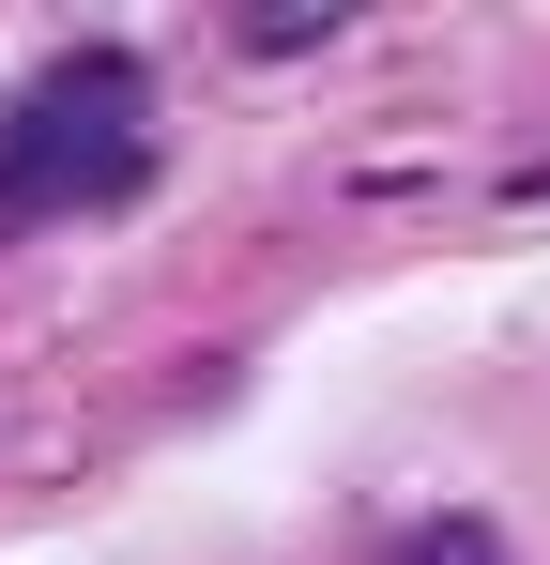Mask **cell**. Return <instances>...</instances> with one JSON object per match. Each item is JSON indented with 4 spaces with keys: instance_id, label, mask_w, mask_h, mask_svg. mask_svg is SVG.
<instances>
[{
    "instance_id": "6da1fadb",
    "label": "cell",
    "mask_w": 550,
    "mask_h": 565,
    "mask_svg": "<svg viewBox=\"0 0 550 565\" xmlns=\"http://www.w3.org/2000/svg\"><path fill=\"white\" fill-rule=\"evenodd\" d=\"M138 107H154V77H138L123 46H77V62H46L31 93L0 107V230L107 199L123 169H138Z\"/></svg>"
},
{
    "instance_id": "7a4b0ae2",
    "label": "cell",
    "mask_w": 550,
    "mask_h": 565,
    "mask_svg": "<svg viewBox=\"0 0 550 565\" xmlns=\"http://www.w3.org/2000/svg\"><path fill=\"white\" fill-rule=\"evenodd\" d=\"M398 565H505V535H489V520H413Z\"/></svg>"
}]
</instances>
